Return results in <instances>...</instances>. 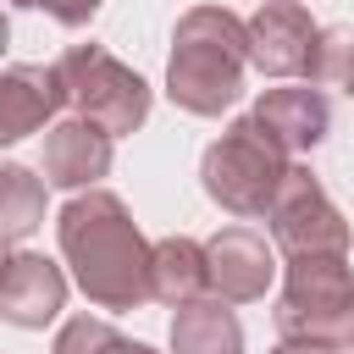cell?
Listing matches in <instances>:
<instances>
[{"mask_svg":"<svg viewBox=\"0 0 354 354\" xmlns=\"http://www.w3.org/2000/svg\"><path fill=\"white\" fill-rule=\"evenodd\" d=\"M271 354H337V348H321V343H277Z\"/></svg>","mask_w":354,"mask_h":354,"instance_id":"19","label":"cell"},{"mask_svg":"<svg viewBox=\"0 0 354 354\" xmlns=\"http://www.w3.org/2000/svg\"><path fill=\"white\" fill-rule=\"evenodd\" d=\"M55 243L94 310H138L155 299L149 238L111 188H83L77 199H66V210L55 216Z\"/></svg>","mask_w":354,"mask_h":354,"instance_id":"1","label":"cell"},{"mask_svg":"<svg viewBox=\"0 0 354 354\" xmlns=\"http://www.w3.org/2000/svg\"><path fill=\"white\" fill-rule=\"evenodd\" d=\"M6 6H39V0H6Z\"/></svg>","mask_w":354,"mask_h":354,"instance_id":"22","label":"cell"},{"mask_svg":"<svg viewBox=\"0 0 354 354\" xmlns=\"http://www.w3.org/2000/svg\"><path fill=\"white\" fill-rule=\"evenodd\" d=\"M288 166H293V155H288L254 116H238V122H227L221 138L205 149L199 183H205V194H210L227 216L260 221V216L277 205Z\"/></svg>","mask_w":354,"mask_h":354,"instance_id":"3","label":"cell"},{"mask_svg":"<svg viewBox=\"0 0 354 354\" xmlns=\"http://www.w3.org/2000/svg\"><path fill=\"white\" fill-rule=\"evenodd\" d=\"M149 293L160 304H188L205 293V243L183 238V232H166L149 243Z\"/></svg>","mask_w":354,"mask_h":354,"instance_id":"14","label":"cell"},{"mask_svg":"<svg viewBox=\"0 0 354 354\" xmlns=\"http://www.w3.org/2000/svg\"><path fill=\"white\" fill-rule=\"evenodd\" d=\"M277 277V243H266L254 227H221L205 238V288L227 304L266 299Z\"/></svg>","mask_w":354,"mask_h":354,"instance_id":"7","label":"cell"},{"mask_svg":"<svg viewBox=\"0 0 354 354\" xmlns=\"http://www.w3.org/2000/svg\"><path fill=\"white\" fill-rule=\"evenodd\" d=\"M6 260H11V238L0 232V271H6Z\"/></svg>","mask_w":354,"mask_h":354,"instance_id":"21","label":"cell"},{"mask_svg":"<svg viewBox=\"0 0 354 354\" xmlns=\"http://www.w3.org/2000/svg\"><path fill=\"white\" fill-rule=\"evenodd\" d=\"M348 348H354V343H348Z\"/></svg>","mask_w":354,"mask_h":354,"instance_id":"23","label":"cell"},{"mask_svg":"<svg viewBox=\"0 0 354 354\" xmlns=\"http://www.w3.org/2000/svg\"><path fill=\"white\" fill-rule=\"evenodd\" d=\"M249 28V66H260L266 77H304L310 72V50H315V17L299 0H266L254 17H243Z\"/></svg>","mask_w":354,"mask_h":354,"instance_id":"8","label":"cell"},{"mask_svg":"<svg viewBox=\"0 0 354 354\" xmlns=\"http://www.w3.org/2000/svg\"><path fill=\"white\" fill-rule=\"evenodd\" d=\"M171 354H243V321L227 299L199 293L171 315Z\"/></svg>","mask_w":354,"mask_h":354,"instance_id":"13","label":"cell"},{"mask_svg":"<svg viewBox=\"0 0 354 354\" xmlns=\"http://www.w3.org/2000/svg\"><path fill=\"white\" fill-rule=\"evenodd\" d=\"M111 144H116V138H111L100 122H88V116H55V122L44 127L39 171H44L50 188L83 194V188H94V183L111 171Z\"/></svg>","mask_w":354,"mask_h":354,"instance_id":"9","label":"cell"},{"mask_svg":"<svg viewBox=\"0 0 354 354\" xmlns=\"http://www.w3.org/2000/svg\"><path fill=\"white\" fill-rule=\"evenodd\" d=\"M271 321H277L282 343L348 348L354 343V266H348V254H299V260H288Z\"/></svg>","mask_w":354,"mask_h":354,"instance_id":"4","label":"cell"},{"mask_svg":"<svg viewBox=\"0 0 354 354\" xmlns=\"http://www.w3.org/2000/svg\"><path fill=\"white\" fill-rule=\"evenodd\" d=\"M288 155H310L326 133H332V105L315 83H288V88H266L249 111Z\"/></svg>","mask_w":354,"mask_h":354,"instance_id":"11","label":"cell"},{"mask_svg":"<svg viewBox=\"0 0 354 354\" xmlns=\"http://www.w3.org/2000/svg\"><path fill=\"white\" fill-rule=\"evenodd\" d=\"M61 310H66V271L44 254H28V249L11 254L6 271H0V321L22 326V332H39Z\"/></svg>","mask_w":354,"mask_h":354,"instance_id":"10","label":"cell"},{"mask_svg":"<svg viewBox=\"0 0 354 354\" xmlns=\"http://www.w3.org/2000/svg\"><path fill=\"white\" fill-rule=\"evenodd\" d=\"M249 72V28L227 6H188L171 28L166 94L188 116H221L243 94Z\"/></svg>","mask_w":354,"mask_h":354,"instance_id":"2","label":"cell"},{"mask_svg":"<svg viewBox=\"0 0 354 354\" xmlns=\"http://www.w3.org/2000/svg\"><path fill=\"white\" fill-rule=\"evenodd\" d=\"M100 6H105V0H39V11H50L61 28H88Z\"/></svg>","mask_w":354,"mask_h":354,"instance_id":"18","label":"cell"},{"mask_svg":"<svg viewBox=\"0 0 354 354\" xmlns=\"http://www.w3.org/2000/svg\"><path fill=\"white\" fill-rule=\"evenodd\" d=\"M44 177H33L28 166H17V160H0V232L11 238V243H22V238H33L39 227H44Z\"/></svg>","mask_w":354,"mask_h":354,"instance_id":"15","label":"cell"},{"mask_svg":"<svg viewBox=\"0 0 354 354\" xmlns=\"http://www.w3.org/2000/svg\"><path fill=\"white\" fill-rule=\"evenodd\" d=\"M61 105H66V94H61L55 66H39V61L6 66L0 72V144H17L28 133L50 127Z\"/></svg>","mask_w":354,"mask_h":354,"instance_id":"12","label":"cell"},{"mask_svg":"<svg viewBox=\"0 0 354 354\" xmlns=\"http://www.w3.org/2000/svg\"><path fill=\"white\" fill-rule=\"evenodd\" d=\"M50 354H155V348L122 337V332H116L111 321H100V315H72V321L55 332Z\"/></svg>","mask_w":354,"mask_h":354,"instance_id":"17","label":"cell"},{"mask_svg":"<svg viewBox=\"0 0 354 354\" xmlns=\"http://www.w3.org/2000/svg\"><path fill=\"white\" fill-rule=\"evenodd\" d=\"M266 221H271V243H277L288 260H299V254H348V243H354L343 210L326 199L321 177H315L310 166H299V160L288 166L282 194H277V205L266 210Z\"/></svg>","mask_w":354,"mask_h":354,"instance_id":"6","label":"cell"},{"mask_svg":"<svg viewBox=\"0 0 354 354\" xmlns=\"http://www.w3.org/2000/svg\"><path fill=\"white\" fill-rule=\"evenodd\" d=\"M6 44H11V22H6V11H0V55H6Z\"/></svg>","mask_w":354,"mask_h":354,"instance_id":"20","label":"cell"},{"mask_svg":"<svg viewBox=\"0 0 354 354\" xmlns=\"http://www.w3.org/2000/svg\"><path fill=\"white\" fill-rule=\"evenodd\" d=\"M55 77H61L66 111L100 122L111 138L138 133V127L149 122V105H155L149 83H144L133 66H122L105 44H72V50L55 61Z\"/></svg>","mask_w":354,"mask_h":354,"instance_id":"5","label":"cell"},{"mask_svg":"<svg viewBox=\"0 0 354 354\" xmlns=\"http://www.w3.org/2000/svg\"><path fill=\"white\" fill-rule=\"evenodd\" d=\"M315 88H343L354 94V22H332L315 33V50H310V72H304Z\"/></svg>","mask_w":354,"mask_h":354,"instance_id":"16","label":"cell"}]
</instances>
